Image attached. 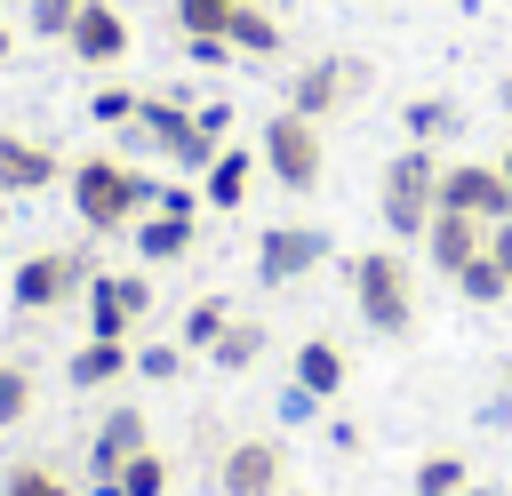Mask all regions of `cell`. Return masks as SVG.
Segmentation results:
<instances>
[{
    "label": "cell",
    "instance_id": "1",
    "mask_svg": "<svg viewBox=\"0 0 512 496\" xmlns=\"http://www.w3.org/2000/svg\"><path fill=\"white\" fill-rule=\"evenodd\" d=\"M64 184H72V208H80V224H88V232H128V224L160 200V184H152L144 168L112 160V152L72 160V168H64Z\"/></svg>",
    "mask_w": 512,
    "mask_h": 496
},
{
    "label": "cell",
    "instance_id": "2",
    "mask_svg": "<svg viewBox=\"0 0 512 496\" xmlns=\"http://www.w3.org/2000/svg\"><path fill=\"white\" fill-rule=\"evenodd\" d=\"M376 208H384V232H392V240H424V224H432V208H440V152H432V144L392 152L384 176H376Z\"/></svg>",
    "mask_w": 512,
    "mask_h": 496
},
{
    "label": "cell",
    "instance_id": "3",
    "mask_svg": "<svg viewBox=\"0 0 512 496\" xmlns=\"http://www.w3.org/2000/svg\"><path fill=\"white\" fill-rule=\"evenodd\" d=\"M256 160H264V176L280 184V192H320V176H328V144H320V120H304V112H272L264 120V136H256Z\"/></svg>",
    "mask_w": 512,
    "mask_h": 496
},
{
    "label": "cell",
    "instance_id": "4",
    "mask_svg": "<svg viewBox=\"0 0 512 496\" xmlns=\"http://www.w3.org/2000/svg\"><path fill=\"white\" fill-rule=\"evenodd\" d=\"M352 312L376 328V336H408L416 328V280L392 248H368L352 256Z\"/></svg>",
    "mask_w": 512,
    "mask_h": 496
},
{
    "label": "cell",
    "instance_id": "5",
    "mask_svg": "<svg viewBox=\"0 0 512 496\" xmlns=\"http://www.w3.org/2000/svg\"><path fill=\"white\" fill-rule=\"evenodd\" d=\"M88 256L80 248H40V256H24L16 264V280H8V296H16V312H56V304H72L80 288H88Z\"/></svg>",
    "mask_w": 512,
    "mask_h": 496
},
{
    "label": "cell",
    "instance_id": "6",
    "mask_svg": "<svg viewBox=\"0 0 512 496\" xmlns=\"http://www.w3.org/2000/svg\"><path fill=\"white\" fill-rule=\"evenodd\" d=\"M320 264H328V232L320 224H264L256 232V280L264 288H288V280H304Z\"/></svg>",
    "mask_w": 512,
    "mask_h": 496
},
{
    "label": "cell",
    "instance_id": "7",
    "mask_svg": "<svg viewBox=\"0 0 512 496\" xmlns=\"http://www.w3.org/2000/svg\"><path fill=\"white\" fill-rule=\"evenodd\" d=\"M440 208L480 216V224H504L512 216V184H504L496 160H440Z\"/></svg>",
    "mask_w": 512,
    "mask_h": 496
},
{
    "label": "cell",
    "instance_id": "8",
    "mask_svg": "<svg viewBox=\"0 0 512 496\" xmlns=\"http://www.w3.org/2000/svg\"><path fill=\"white\" fill-rule=\"evenodd\" d=\"M288 488V456L280 440H232L216 464V496H280Z\"/></svg>",
    "mask_w": 512,
    "mask_h": 496
},
{
    "label": "cell",
    "instance_id": "9",
    "mask_svg": "<svg viewBox=\"0 0 512 496\" xmlns=\"http://www.w3.org/2000/svg\"><path fill=\"white\" fill-rule=\"evenodd\" d=\"M64 48H72L88 72H104V64H120V56H128V16H120L112 0H80V16H72V32H64Z\"/></svg>",
    "mask_w": 512,
    "mask_h": 496
},
{
    "label": "cell",
    "instance_id": "10",
    "mask_svg": "<svg viewBox=\"0 0 512 496\" xmlns=\"http://www.w3.org/2000/svg\"><path fill=\"white\" fill-rule=\"evenodd\" d=\"M488 248V224L480 216H456V208H432V224H424V256H432V272H464L472 256Z\"/></svg>",
    "mask_w": 512,
    "mask_h": 496
},
{
    "label": "cell",
    "instance_id": "11",
    "mask_svg": "<svg viewBox=\"0 0 512 496\" xmlns=\"http://www.w3.org/2000/svg\"><path fill=\"white\" fill-rule=\"evenodd\" d=\"M344 96H352L344 56H312V64H296V80H288V112H304V120H328Z\"/></svg>",
    "mask_w": 512,
    "mask_h": 496
},
{
    "label": "cell",
    "instance_id": "12",
    "mask_svg": "<svg viewBox=\"0 0 512 496\" xmlns=\"http://www.w3.org/2000/svg\"><path fill=\"white\" fill-rule=\"evenodd\" d=\"M136 448H152V432H144V408H112L104 424H96V440H88V472L96 480H112Z\"/></svg>",
    "mask_w": 512,
    "mask_h": 496
},
{
    "label": "cell",
    "instance_id": "13",
    "mask_svg": "<svg viewBox=\"0 0 512 496\" xmlns=\"http://www.w3.org/2000/svg\"><path fill=\"white\" fill-rule=\"evenodd\" d=\"M128 240H136V264H176V256H192V240H200V216H136L128 224Z\"/></svg>",
    "mask_w": 512,
    "mask_h": 496
},
{
    "label": "cell",
    "instance_id": "14",
    "mask_svg": "<svg viewBox=\"0 0 512 496\" xmlns=\"http://www.w3.org/2000/svg\"><path fill=\"white\" fill-rule=\"evenodd\" d=\"M224 40H232V56H256V64L288 48V32H280V8H272V0H240V8L224 16Z\"/></svg>",
    "mask_w": 512,
    "mask_h": 496
},
{
    "label": "cell",
    "instance_id": "15",
    "mask_svg": "<svg viewBox=\"0 0 512 496\" xmlns=\"http://www.w3.org/2000/svg\"><path fill=\"white\" fill-rule=\"evenodd\" d=\"M56 176H64V160H56L48 144L0 128V192H40V184H56Z\"/></svg>",
    "mask_w": 512,
    "mask_h": 496
},
{
    "label": "cell",
    "instance_id": "16",
    "mask_svg": "<svg viewBox=\"0 0 512 496\" xmlns=\"http://www.w3.org/2000/svg\"><path fill=\"white\" fill-rule=\"evenodd\" d=\"M248 176H256V152H248V144H224V152L200 168V200H208V208H240V200H248Z\"/></svg>",
    "mask_w": 512,
    "mask_h": 496
},
{
    "label": "cell",
    "instance_id": "17",
    "mask_svg": "<svg viewBox=\"0 0 512 496\" xmlns=\"http://www.w3.org/2000/svg\"><path fill=\"white\" fill-rule=\"evenodd\" d=\"M128 368H136V352H128V344H112V336H88V344L64 360L72 392H96V384H112V376H128Z\"/></svg>",
    "mask_w": 512,
    "mask_h": 496
},
{
    "label": "cell",
    "instance_id": "18",
    "mask_svg": "<svg viewBox=\"0 0 512 496\" xmlns=\"http://www.w3.org/2000/svg\"><path fill=\"white\" fill-rule=\"evenodd\" d=\"M344 376H352V368H344V344H336V336H304V344H296V384H304V392L336 400Z\"/></svg>",
    "mask_w": 512,
    "mask_h": 496
},
{
    "label": "cell",
    "instance_id": "19",
    "mask_svg": "<svg viewBox=\"0 0 512 496\" xmlns=\"http://www.w3.org/2000/svg\"><path fill=\"white\" fill-rule=\"evenodd\" d=\"M400 128H408V144H440V136L464 128V112H456V96H408Z\"/></svg>",
    "mask_w": 512,
    "mask_h": 496
},
{
    "label": "cell",
    "instance_id": "20",
    "mask_svg": "<svg viewBox=\"0 0 512 496\" xmlns=\"http://www.w3.org/2000/svg\"><path fill=\"white\" fill-rule=\"evenodd\" d=\"M80 296H88V336H112V344H128V328H136V320H128V304H120L112 272H88V288H80Z\"/></svg>",
    "mask_w": 512,
    "mask_h": 496
},
{
    "label": "cell",
    "instance_id": "21",
    "mask_svg": "<svg viewBox=\"0 0 512 496\" xmlns=\"http://www.w3.org/2000/svg\"><path fill=\"white\" fill-rule=\"evenodd\" d=\"M264 344H272V336H264V320H224V336L208 344V360H216L224 376H240V368H256V360H264Z\"/></svg>",
    "mask_w": 512,
    "mask_h": 496
},
{
    "label": "cell",
    "instance_id": "22",
    "mask_svg": "<svg viewBox=\"0 0 512 496\" xmlns=\"http://www.w3.org/2000/svg\"><path fill=\"white\" fill-rule=\"evenodd\" d=\"M408 488H416V496H464V488H472V464H464L456 448H424Z\"/></svg>",
    "mask_w": 512,
    "mask_h": 496
},
{
    "label": "cell",
    "instance_id": "23",
    "mask_svg": "<svg viewBox=\"0 0 512 496\" xmlns=\"http://www.w3.org/2000/svg\"><path fill=\"white\" fill-rule=\"evenodd\" d=\"M456 296H464V304H504V296H512V280H504V264L480 248V256L456 272Z\"/></svg>",
    "mask_w": 512,
    "mask_h": 496
},
{
    "label": "cell",
    "instance_id": "24",
    "mask_svg": "<svg viewBox=\"0 0 512 496\" xmlns=\"http://www.w3.org/2000/svg\"><path fill=\"white\" fill-rule=\"evenodd\" d=\"M112 480H120L128 496H168V456H160V448H136V456H128Z\"/></svg>",
    "mask_w": 512,
    "mask_h": 496
},
{
    "label": "cell",
    "instance_id": "25",
    "mask_svg": "<svg viewBox=\"0 0 512 496\" xmlns=\"http://www.w3.org/2000/svg\"><path fill=\"white\" fill-rule=\"evenodd\" d=\"M224 320H232V312H224V296H200V304L184 312V336H176V344H192V352H208V344L224 336Z\"/></svg>",
    "mask_w": 512,
    "mask_h": 496
},
{
    "label": "cell",
    "instance_id": "26",
    "mask_svg": "<svg viewBox=\"0 0 512 496\" xmlns=\"http://www.w3.org/2000/svg\"><path fill=\"white\" fill-rule=\"evenodd\" d=\"M0 496H72V488H64L48 464H32V456H24V464H8V472H0Z\"/></svg>",
    "mask_w": 512,
    "mask_h": 496
},
{
    "label": "cell",
    "instance_id": "27",
    "mask_svg": "<svg viewBox=\"0 0 512 496\" xmlns=\"http://www.w3.org/2000/svg\"><path fill=\"white\" fill-rule=\"evenodd\" d=\"M176 8V32L192 40V32H224V16L240 8V0H168Z\"/></svg>",
    "mask_w": 512,
    "mask_h": 496
},
{
    "label": "cell",
    "instance_id": "28",
    "mask_svg": "<svg viewBox=\"0 0 512 496\" xmlns=\"http://www.w3.org/2000/svg\"><path fill=\"white\" fill-rule=\"evenodd\" d=\"M16 416H32V368L0 360V424H16Z\"/></svg>",
    "mask_w": 512,
    "mask_h": 496
},
{
    "label": "cell",
    "instance_id": "29",
    "mask_svg": "<svg viewBox=\"0 0 512 496\" xmlns=\"http://www.w3.org/2000/svg\"><path fill=\"white\" fill-rule=\"evenodd\" d=\"M136 96H144V88H96L88 112H96L104 128H128V120H136Z\"/></svg>",
    "mask_w": 512,
    "mask_h": 496
},
{
    "label": "cell",
    "instance_id": "30",
    "mask_svg": "<svg viewBox=\"0 0 512 496\" xmlns=\"http://www.w3.org/2000/svg\"><path fill=\"white\" fill-rule=\"evenodd\" d=\"M136 368L152 384H168V376H184V344H136Z\"/></svg>",
    "mask_w": 512,
    "mask_h": 496
},
{
    "label": "cell",
    "instance_id": "31",
    "mask_svg": "<svg viewBox=\"0 0 512 496\" xmlns=\"http://www.w3.org/2000/svg\"><path fill=\"white\" fill-rule=\"evenodd\" d=\"M72 16H80V0H32V32H40V40H64Z\"/></svg>",
    "mask_w": 512,
    "mask_h": 496
},
{
    "label": "cell",
    "instance_id": "32",
    "mask_svg": "<svg viewBox=\"0 0 512 496\" xmlns=\"http://www.w3.org/2000/svg\"><path fill=\"white\" fill-rule=\"evenodd\" d=\"M112 288H120L128 320H144V312H152V280H144V272H112Z\"/></svg>",
    "mask_w": 512,
    "mask_h": 496
},
{
    "label": "cell",
    "instance_id": "33",
    "mask_svg": "<svg viewBox=\"0 0 512 496\" xmlns=\"http://www.w3.org/2000/svg\"><path fill=\"white\" fill-rule=\"evenodd\" d=\"M184 56H192V64H224V56H232V40H224V32H192V40H184Z\"/></svg>",
    "mask_w": 512,
    "mask_h": 496
},
{
    "label": "cell",
    "instance_id": "34",
    "mask_svg": "<svg viewBox=\"0 0 512 496\" xmlns=\"http://www.w3.org/2000/svg\"><path fill=\"white\" fill-rule=\"evenodd\" d=\"M280 416H288V424H312V416H320V392L288 384V392H280Z\"/></svg>",
    "mask_w": 512,
    "mask_h": 496
},
{
    "label": "cell",
    "instance_id": "35",
    "mask_svg": "<svg viewBox=\"0 0 512 496\" xmlns=\"http://www.w3.org/2000/svg\"><path fill=\"white\" fill-rule=\"evenodd\" d=\"M192 120H200V128L224 144V128H232V104H192Z\"/></svg>",
    "mask_w": 512,
    "mask_h": 496
},
{
    "label": "cell",
    "instance_id": "36",
    "mask_svg": "<svg viewBox=\"0 0 512 496\" xmlns=\"http://www.w3.org/2000/svg\"><path fill=\"white\" fill-rule=\"evenodd\" d=\"M160 208H168V216H200V192H184V184H160Z\"/></svg>",
    "mask_w": 512,
    "mask_h": 496
},
{
    "label": "cell",
    "instance_id": "37",
    "mask_svg": "<svg viewBox=\"0 0 512 496\" xmlns=\"http://www.w3.org/2000/svg\"><path fill=\"white\" fill-rule=\"evenodd\" d=\"M488 256H496V264H504V280H512V216H504V224H488Z\"/></svg>",
    "mask_w": 512,
    "mask_h": 496
},
{
    "label": "cell",
    "instance_id": "38",
    "mask_svg": "<svg viewBox=\"0 0 512 496\" xmlns=\"http://www.w3.org/2000/svg\"><path fill=\"white\" fill-rule=\"evenodd\" d=\"M88 496H128V488H120V480H96V488H88Z\"/></svg>",
    "mask_w": 512,
    "mask_h": 496
},
{
    "label": "cell",
    "instance_id": "39",
    "mask_svg": "<svg viewBox=\"0 0 512 496\" xmlns=\"http://www.w3.org/2000/svg\"><path fill=\"white\" fill-rule=\"evenodd\" d=\"M496 104H504V112H512V72H504V88H496Z\"/></svg>",
    "mask_w": 512,
    "mask_h": 496
},
{
    "label": "cell",
    "instance_id": "40",
    "mask_svg": "<svg viewBox=\"0 0 512 496\" xmlns=\"http://www.w3.org/2000/svg\"><path fill=\"white\" fill-rule=\"evenodd\" d=\"M464 496H504V488H488V480H472V488H464Z\"/></svg>",
    "mask_w": 512,
    "mask_h": 496
},
{
    "label": "cell",
    "instance_id": "41",
    "mask_svg": "<svg viewBox=\"0 0 512 496\" xmlns=\"http://www.w3.org/2000/svg\"><path fill=\"white\" fill-rule=\"evenodd\" d=\"M496 168H504V184H512V144H504V160H496Z\"/></svg>",
    "mask_w": 512,
    "mask_h": 496
},
{
    "label": "cell",
    "instance_id": "42",
    "mask_svg": "<svg viewBox=\"0 0 512 496\" xmlns=\"http://www.w3.org/2000/svg\"><path fill=\"white\" fill-rule=\"evenodd\" d=\"M504 392H512V352H504Z\"/></svg>",
    "mask_w": 512,
    "mask_h": 496
},
{
    "label": "cell",
    "instance_id": "43",
    "mask_svg": "<svg viewBox=\"0 0 512 496\" xmlns=\"http://www.w3.org/2000/svg\"><path fill=\"white\" fill-rule=\"evenodd\" d=\"M0 56H8V24H0Z\"/></svg>",
    "mask_w": 512,
    "mask_h": 496
},
{
    "label": "cell",
    "instance_id": "44",
    "mask_svg": "<svg viewBox=\"0 0 512 496\" xmlns=\"http://www.w3.org/2000/svg\"><path fill=\"white\" fill-rule=\"evenodd\" d=\"M280 496H304V488H280Z\"/></svg>",
    "mask_w": 512,
    "mask_h": 496
},
{
    "label": "cell",
    "instance_id": "45",
    "mask_svg": "<svg viewBox=\"0 0 512 496\" xmlns=\"http://www.w3.org/2000/svg\"><path fill=\"white\" fill-rule=\"evenodd\" d=\"M272 8H296V0H272Z\"/></svg>",
    "mask_w": 512,
    "mask_h": 496
}]
</instances>
